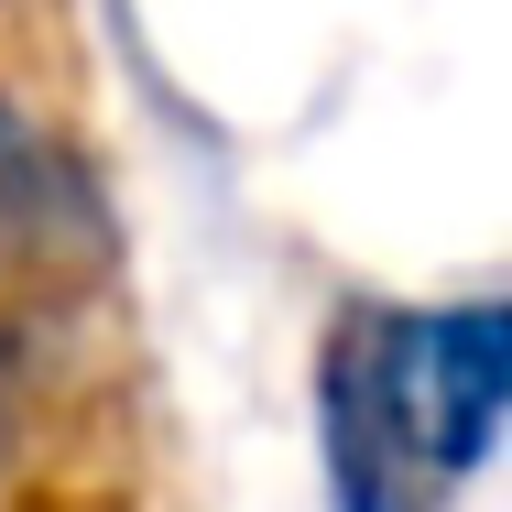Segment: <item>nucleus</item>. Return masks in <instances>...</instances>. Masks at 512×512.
<instances>
[{
    "mask_svg": "<svg viewBox=\"0 0 512 512\" xmlns=\"http://www.w3.org/2000/svg\"><path fill=\"white\" fill-rule=\"evenodd\" d=\"M371 360L404 436L436 458V480L491 469L502 447V371H512V306L458 295V306H371Z\"/></svg>",
    "mask_w": 512,
    "mask_h": 512,
    "instance_id": "obj_1",
    "label": "nucleus"
},
{
    "mask_svg": "<svg viewBox=\"0 0 512 512\" xmlns=\"http://www.w3.org/2000/svg\"><path fill=\"white\" fill-rule=\"evenodd\" d=\"M99 262H109V197L88 175V153L0 88V273L66 284Z\"/></svg>",
    "mask_w": 512,
    "mask_h": 512,
    "instance_id": "obj_3",
    "label": "nucleus"
},
{
    "mask_svg": "<svg viewBox=\"0 0 512 512\" xmlns=\"http://www.w3.org/2000/svg\"><path fill=\"white\" fill-rule=\"evenodd\" d=\"M0 458H11V393H0Z\"/></svg>",
    "mask_w": 512,
    "mask_h": 512,
    "instance_id": "obj_4",
    "label": "nucleus"
},
{
    "mask_svg": "<svg viewBox=\"0 0 512 512\" xmlns=\"http://www.w3.org/2000/svg\"><path fill=\"white\" fill-rule=\"evenodd\" d=\"M316 458H327V512H447L458 480H436V458L404 436V414L382 393L371 360V306L338 316L316 349Z\"/></svg>",
    "mask_w": 512,
    "mask_h": 512,
    "instance_id": "obj_2",
    "label": "nucleus"
}]
</instances>
